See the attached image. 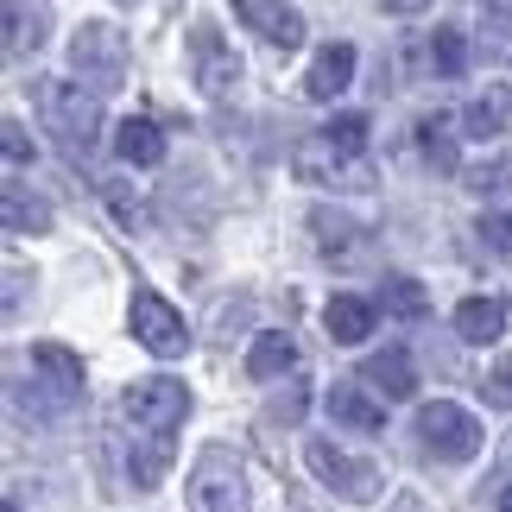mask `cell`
I'll return each instance as SVG.
<instances>
[{"label": "cell", "mask_w": 512, "mask_h": 512, "mask_svg": "<svg viewBox=\"0 0 512 512\" xmlns=\"http://www.w3.org/2000/svg\"><path fill=\"white\" fill-rule=\"evenodd\" d=\"M430 64H437V76H462L468 70V38L456 26H437L430 32Z\"/></svg>", "instance_id": "cell-27"}, {"label": "cell", "mask_w": 512, "mask_h": 512, "mask_svg": "<svg viewBox=\"0 0 512 512\" xmlns=\"http://www.w3.org/2000/svg\"><path fill=\"white\" fill-rule=\"evenodd\" d=\"M481 399H487V405H500V411H512V354H500V361L487 367V386H481Z\"/></svg>", "instance_id": "cell-30"}, {"label": "cell", "mask_w": 512, "mask_h": 512, "mask_svg": "<svg viewBox=\"0 0 512 512\" xmlns=\"http://www.w3.org/2000/svg\"><path fill=\"white\" fill-rule=\"evenodd\" d=\"M348 83H354V45H323L310 76H304V95L310 102H336Z\"/></svg>", "instance_id": "cell-12"}, {"label": "cell", "mask_w": 512, "mask_h": 512, "mask_svg": "<svg viewBox=\"0 0 512 512\" xmlns=\"http://www.w3.org/2000/svg\"><path fill=\"white\" fill-rule=\"evenodd\" d=\"M38 121L64 146V159H89L95 140H102V102L83 95V83H64V76L38 83Z\"/></svg>", "instance_id": "cell-1"}, {"label": "cell", "mask_w": 512, "mask_h": 512, "mask_svg": "<svg viewBox=\"0 0 512 512\" xmlns=\"http://www.w3.org/2000/svg\"><path fill=\"white\" fill-rule=\"evenodd\" d=\"M127 418H133V430H171L190 418V392H184V380H165V373H152V380H133L127 386Z\"/></svg>", "instance_id": "cell-5"}, {"label": "cell", "mask_w": 512, "mask_h": 512, "mask_svg": "<svg viewBox=\"0 0 512 512\" xmlns=\"http://www.w3.org/2000/svg\"><path fill=\"white\" fill-rule=\"evenodd\" d=\"M310 228H317V247L323 253H361V222H348V215H336V209H317L310 215Z\"/></svg>", "instance_id": "cell-23"}, {"label": "cell", "mask_w": 512, "mask_h": 512, "mask_svg": "<svg viewBox=\"0 0 512 512\" xmlns=\"http://www.w3.org/2000/svg\"><path fill=\"white\" fill-rule=\"evenodd\" d=\"M430 0H386V13H424Z\"/></svg>", "instance_id": "cell-34"}, {"label": "cell", "mask_w": 512, "mask_h": 512, "mask_svg": "<svg viewBox=\"0 0 512 512\" xmlns=\"http://www.w3.org/2000/svg\"><path fill=\"white\" fill-rule=\"evenodd\" d=\"M456 336H462L468 348L500 342V336H506V304H500V298H462V304H456Z\"/></svg>", "instance_id": "cell-14"}, {"label": "cell", "mask_w": 512, "mask_h": 512, "mask_svg": "<svg viewBox=\"0 0 512 512\" xmlns=\"http://www.w3.org/2000/svg\"><path fill=\"white\" fill-rule=\"evenodd\" d=\"M373 304H380L386 317H424V310H430V298H424V285H418V279H386Z\"/></svg>", "instance_id": "cell-26"}, {"label": "cell", "mask_w": 512, "mask_h": 512, "mask_svg": "<svg viewBox=\"0 0 512 512\" xmlns=\"http://www.w3.org/2000/svg\"><path fill=\"white\" fill-rule=\"evenodd\" d=\"M329 418L336 424H348V430H380L386 424V405H373L361 386H329Z\"/></svg>", "instance_id": "cell-17"}, {"label": "cell", "mask_w": 512, "mask_h": 512, "mask_svg": "<svg viewBox=\"0 0 512 512\" xmlns=\"http://www.w3.org/2000/svg\"><path fill=\"white\" fill-rule=\"evenodd\" d=\"M304 405H310V392H304V386H285L279 399H272L266 418H272V424H298V418H304Z\"/></svg>", "instance_id": "cell-31"}, {"label": "cell", "mask_w": 512, "mask_h": 512, "mask_svg": "<svg viewBox=\"0 0 512 512\" xmlns=\"http://www.w3.org/2000/svg\"><path fill=\"white\" fill-rule=\"evenodd\" d=\"M361 386H373L380 399H411V392H418V367H411L405 348L367 354V361H361Z\"/></svg>", "instance_id": "cell-11"}, {"label": "cell", "mask_w": 512, "mask_h": 512, "mask_svg": "<svg viewBox=\"0 0 512 512\" xmlns=\"http://www.w3.org/2000/svg\"><path fill=\"white\" fill-rule=\"evenodd\" d=\"M133 342L152 348L159 361H177V354L190 348V329H184V317H177L159 291H133Z\"/></svg>", "instance_id": "cell-6"}, {"label": "cell", "mask_w": 512, "mask_h": 512, "mask_svg": "<svg viewBox=\"0 0 512 512\" xmlns=\"http://www.w3.org/2000/svg\"><path fill=\"white\" fill-rule=\"evenodd\" d=\"M114 152H121L127 165H140V171L165 165V133H159V121H146V114L121 121V127H114Z\"/></svg>", "instance_id": "cell-15"}, {"label": "cell", "mask_w": 512, "mask_h": 512, "mask_svg": "<svg viewBox=\"0 0 512 512\" xmlns=\"http://www.w3.org/2000/svg\"><path fill=\"white\" fill-rule=\"evenodd\" d=\"M481 234H487V247H494V253L512 260V215H481Z\"/></svg>", "instance_id": "cell-32"}, {"label": "cell", "mask_w": 512, "mask_h": 512, "mask_svg": "<svg viewBox=\"0 0 512 512\" xmlns=\"http://www.w3.org/2000/svg\"><path fill=\"white\" fill-rule=\"evenodd\" d=\"M323 133H329V146L361 152V146H367V114H336V121H329Z\"/></svg>", "instance_id": "cell-29"}, {"label": "cell", "mask_w": 512, "mask_h": 512, "mask_svg": "<svg viewBox=\"0 0 512 512\" xmlns=\"http://www.w3.org/2000/svg\"><path fill=\"white\" fill-rule=\"evenodd\" d=\"M298 177H310V184H336V190H367V165H361V152L329 146V133H317V140H304V146H298Z\"/></svg>", "instance_id": "cell-8"}, {"label": "cell", "mask_w": 512, "mask_h": 512, "mask_svg": "<svg viewBox=\"0 0 512 512\" xmlns=\"http://www.w3.org/2000/svg\"><path fill=\"white\" fill-rule=\"evenodd\" d=\"M304 462H310V475H317V481H329V487H336V494L342 500H354V506H367V500H380V468H373V462H354L348 456V449H336V443H310L304 449Z\"/></svg>", "instance_id": "cell-4"}, {"label": "cell", "mask_w": 512, "mask_h": 512, "mask_svg": "<svg viewBox=\"0 0 512 512\" xmlns=\"http://www.w3.org/2000/svg\"><path fill=\"white\" fill-rule=\"evenodd\" d=\"M462 184L475 190V196H506L512 190V152H487L481 165L462 171Z\"/></svg>", "instance_id": "cell-24"}, {"label": "cell", "mask_w": 512, "mask_h": 512, "mask_svg": "<svg viewBox=\"0 0 512 512\" xmlns=\"http://www.w3.org/2000/svg\"><path fill=\"white\" fill-rule=\"evenodd\" d=\"M51 32V7L45 0H7V57H32Z\"/></svg>", "instance_id": "cell-13"}, {"label": "cell", "mask_w": 512, "mask_h": 512, "mask_svg": "<svg viewBox=\"0 0 512 512\" xmlns=\"http://www.w3.org/2000/svg\"><path fill=\"white\" fill-rule=\"evenodd\" d=\"M190 57H196V83H203V95H228L234 83H241V57L222 45V32H215V26H196L190 32Z\"/></svg>", "instance_id": "cell-9"}, {"label": "cell", "mask_w": 512, "mask_h": 512, "mask_svg": "<svg viewBox=\"0 0 512 512\" xmlns=\"http://www.w3.org/2000/svg\"><path fill=\"white\" fill-rule=\"evenodd\" d=\"M0 133H7V140H0V146H7V165H26V159H32V140H26V127H19V121H7Z\"/></svg>", "instance_id": "cell-33"}, {"label": "cell", "mask_w": 512, "mask_h": 512, "mask_svg": "<svg viewBox=\"0 0 512 512\" xmlns=\"http://www.w3.org/2000/svg\"><path fill=\"white\" fill-rule=\"evenodd\" d=\"M506 121H512V83H494L487 95H475V102H468V114H462V127L475 133V140H487V133H506Z\"/></svg>", "instance_id": "cell-18"}, {"label": "cell", "mask_w": 512, "mask_h": 512, "mask_svg": "<svg viewBox=\"0 0 512 512\" xmlns=\"http://www.w3.org/2000/svg\"><path fill=\"white\" fill-rule=\"evenodd\" d=\"M291 367H298V342H291V336H260L247 348V373H253V380H279V373H291Z\"/></svg>", "instance_id": "cell-20"}, {"label": "cell", "mask_w": 512, "mask_h": 512, "mask_svg": "<svg viewBox=\"0 0 512 512\" xmlns=\"http://www.w3.org/2000/svg\"><path fill=\"white\" fill-rule=\"evenodd\" d=\"M475 51L487 64H512V7H487L475 26Z\"/></svg>", "instance_id": "cell-22"}, {"label": "cell", "mask_w": 512, "mask_h": 512, "mask_svg": "<svg viewBox=\"0 0 512 512\" xmlns=\"http://www.w3.org/2000/svg\"><path fill=\"white\" fill-rule=\"evenodd\" d=\"M399 512H424V506H418V500H399Z\"/></svg>", "instance_id": "cell-36"}, {"label": "cell", "mask_w": 512, "mask_h": 512, "mask_svg": "<svg viewBox=\"0 0 512 512\" xmlns=\"http://www.w3.org/2000/svg\"><path fill=\"white\" fill-rule=\"evenodd\" d=\"M234 13H241L266 45H279V51H298L304 45V13H291L285 0H234Z\"/></svg>", "instance_id": "cell-10"}, {"label": "cell", "mask_w": 512, "mask_h": 512, "mask_svg": "<svg viewBox=\"0 0 512 512\" xmlns=\"http://www.w3.org/2000/svg\"><path fill=\"white\" fill-rule=\"evenodd\" d=\"M373 310H380V304L354 298V291H342V298H329V310H323V323H329V342H342V348L367 342V336H373Z\"/></svg>", "instance_id": "cell-16"}, {"label": "cell", "mask_w": 512, "mask_h": 512, "mask_svg": "<svg viewBox=\"0 0 512 512\" xmlns=\"http://www.w3.org/2000/svg\"><path fill=\"white\" fill-rule=\"evenodd\" d=\"M500 512H512V481H506V487H500Z\"/></svg>", "instance_id": "cell-35"}, {"label": "cell", "mask_w": 512, "mask_h": 512, "mask_svg": "<svg viewBox=\"0 0 512 512\" xmlns=\"http://www.w3.org/2000/svg\"><path fill=\"white\" fill-rule=\"evenodd\" d=\"M165 468H171V437L165 430H140V437H133V462H127L133 487H159Z\"/></svg>", "instance_id": "cell-19"}, {"label": "cell", "mask_w": 512, "mask_h": 512, "mask_svg": "<svg viewBox=\"0 0 512 512\" xmlns=\"http://www.w3.org/2000/svg\"><path fill=\"white\" fill-rule=\"evenodd\" d=\"M45 228H51V209L19 184H7V234H45Z\"/></svg>", "instance_id": "cell-25"}, {"label": "cell", "mask_w": 512, "mask_h": 512, "mask_svg": "<svg viewBox=\"0 0 512 512\" xmlns=\"http://www.w3.org/2000/svg\"><path fill=\"white\" fill-rule=\"evenodd\" d=\"M70 64H76V76H89L95 89H114L121 70H127V38L114 26H83L70 38Z\"/></svg>", "instance_id": "cell-7"}, {"label": "cell", "mask_w": 512, "mask_h": 512, "mask_svg": "<svg viewBox=\"0 0 512 512\" xmlns=\"http://www.w3.org/2000/svg\"><path fill=\"white\" fill-rule=\"evenodd\" d=\"M418 152L437 171H456V133H449V121H418Z\"/></svg>", "instance_id": "cell-28"}, {"label": "cell", "mask_w": 512, "mask_h": 512, "mask_svg": "<svg viewBox=\"0 0 512 512\" xmlns=\"http://www.w3.org/2000/svg\"><path fill=\"white\" fill-rule=\"evenodd\" d=\"M32 367H38V373H51V386H64L70 399H83V361H76L70 348L38 342V348H32Z\"/></svg>", "instance_id": "cell-21"}, {"label": "cell", "mask_w": 512, "mask_h": 512, "mask_svg": "<svg viewBox=\"0 0 512 512\" xmlns=\"http://www.w3.org/2000/svg\"><path fill=\"white\" fill-rule=\"evenodd\" d=\"M190 494V512H247V475H241V456L234 449H203L184 481Z\"/></svg>", "instance_id": "cell-2"}, {"label": "cell", "mask_w": 512, "mask_h": 512, "mask_svg": "<svg viewBox=\"0 0 512 512\" xmlns=\"http://www.w3.org/2000/svg\"><path fill=\"white\" fill-rule=\"evenodd\" d=\"M418 437H424V449H430L437 462H475V456H481V424H475V411H462V405H449V399H437V405L418 411Z\"/></svg>", "instance_id": "cell-3"}]
</instances>
